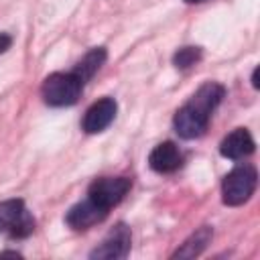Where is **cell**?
Listing matches in <instances>:
<instances>
[{"label":"cell","mask_w":260,"mask_h":260,"mask_svg":"<svg viewBox=\"0 0 260 260\" xmlns=\"http://www.w3.org/2000/svg\"><path fill=\"white\" fill-rule=\"evenodd\" d=\"M10 45H12V37H10V35L0 32V53L8 51V49H10Z\"/></svg>","instance_id":"5bb4252c"},{"label":"cell","mask_w":260,"mask_h":260,"mask_svg":"<svg viewBox=\"0 0 260 260\" xmlns=\"http://www.w3.org/2000/svg\"><path fill=\"white\" fill-rule=\"evenodd\" d=\"M130 230L124 223L114 225V230L104 238V242L91 250L89 258L91 260H118V258H126L130 252Z\"/></svg>","instance_id":"8992f818"},{"label":"cell","mask_w":260,"mask_h":260,"mask_svg":"<svg viewBox=\"0 0 260 260\" xmlns=\"http://www.w3.org/2000/svg\"><path fill=\"white\" fill-rule=\"evenodd\" d=\"M116 112H118V104L114 98H102L98 100L95 104H91L83 116V122H81V128L87 132V134H98V132H104L112 120L116 118Z\"/></svg>","instance_id":"52a82bcc"},{"label":"cell","mask_w":260,"mask_h":260,"mask_svg":"<svg viewBox=\"0 0 260 260\" xmlns=\"http://www.w3.org/2000/svg\"><path fill=\"white\" fill-rule=\"evenodd\" d=\"M219 152H221V156L232 158V160L250 156L254 152V138L246 128H236L221 140Z\"/></svg>","instance_id":"30bf717a"},{"label":"cell","mask_w":260,"mask_h":260,"mask_svg":"<svg viewBox=\"0 0 260 260\" xmlns=\"http://www.w3.org/2000/svg\"><path fill=\"white\" fill-rule=\"evenodd\" d=\"M106 57H108L106 49H104V47H95V49L87 51V53L81 57V61L75 65L73 73H75V75L85 83V81H87V79H91V77H93V73L104 65Z\"/></svg>","instance_id":"7c38bea8"},{"label":"cell","mask_w":260,"mask_h":260,"mask_svg":"<svg viewBox=\"0 0 260 260\" xmlns=\"http://www.w3.org/2000/svg\"><path fill=\"white\" fill-rule=\"evenodd\" d=\"M148 165L156 173H173L183 165V154L175 142H160L150 150Z\"/></svg>","instance_id":"9c48e42d"},{"label":"cell","mask_w":260,"mask_h":260,"mask_svg":"<svg viewBox=\"0 0 260 260\" xmlns=\"http://www.w3.org/2000/svg\"><path fill=\"white\" fill-rule=\"evenodd\" d=\"M106 215H108V209L100 207L95 201H91V199L87 197L85 201L73 205V207L67 211L65 221H67V225L73 228V230H87V228L100 223L102 219H106Z\"/></svg>","instance_id":"ba28073f"},{"label":"cell","mask_w":260,"mask_h":260,"mask_svg":"<svg viewBox=\"0 0 260 260\" xmlns=\"http://www.w3.org/2000/svg\"><path fill=\"white\" fill-rule=\"evenodd\" d=\"M258 183V175L256 169L252 165H238L236 169H232L221 183V199L225 205H242L246 203Z\"/></svg>","instance_id":"3957f363"},{"label":"cell","mask_w":260,"mask_h":260,"mask_svg":"<svg viewBox=\"0 0 260 260\" xmlns=\"http://www.w3.org/2000/svg\"><path fill=\"white\" fill-rule=\"evenodd\" d=\"M199 59H201V49L199 47H183L175 53L173 63H175L177 69H189L195 63H199Z\"/></svg>","instance_id":"4fadbf2b"},{"label":"cell","mask_w":260,"mask_h":260,"mask_svg":"<svg viewBox=\"0 0 260 260\" xmlns=\"http://www.w3.org/2000/svg\"><path fill=\"white\" fill-rule=\"evenodd\" d=\"M223 95H225L223 85H219L215 81L203 83L189 98V102L177 110V114L173 118L177 134L185 140H193V138L203 136L207 126H209V118H211L213 110L219 106Z\"/></svg>","instance_id":"6da1fadb"},{"label":"cell","mask_w":260,"mask_h":260,"mask_svg":"<svg viewBox=\"0 0 260 260\" xmlns=\"http://www.w3.org/2000/svg\"><path fill=\"white\" fill-rule=\"evenodd\" d=\"M211 238H213V230L209 225L199 228L195 234H191L181 244V248H177L173 252V258H195V256H199L207 248V244L211 242Z\"/></svg>","instance_id":"8fae6325"},{"label":"cell","mask_w":260,"mask_h":260,"mask_svg":"<svg viewBox=\"0 0 260 260\" xmlns=\"http://www.w3.org/2000/svg\"><path fill=\"white\" fill-rule=\"evenodd\" d=\"M35 230V219L20 199H8L0 203V234L10 238H26Z\"/></svg>","instance_id":"277c9868"},{"label":"cell","mask_w":260,"mask_h":260,"mask_svg":"<svg viewBox=\"0 0 260 260\" xmlns=\"http://www.w3.org/2000/svg\"><path fill=\"white\" fill-rule=\"evenodd\" d=\"M83 89V81L73 73H51L45 77L41 85V95L45 104L53 108H63V106H73Z\"/></svg>","instance_id":"7a4b0ae2"},{"label":"cell","mask_w":260,"mask_h":260,"mask_svg":"<svg viewBox=\"0 0 260 260\" xmlns=\"http://www.w3.org/2000/svg\"><path fill=\"white\" fill-rule=\"evenodd\" d=\"M252 85L258 89V67L254 69V73H252Z\"/></svg>","instance_id":"9a60e30c"},{"label":"cell","mask_w":260,"mask_h":260,"mask_svg":"<svg viewBox=\"0 0 260 260\" xmlns=\"http://www.w3.org/2000/svg\"><path fill=\"white\" fill-rule=\"evenodd\" d=\"M130 187H132V183L126 177H102L89 185L87 197L91 201H95L100 207L110 211L114 205H118L126 197Z\"/></svg>","instance_id":"5b68a950"},{"label":"cell","mask_w":260,"mask_h":260,"mask_svg":"<svg viewBox=\"0 0 260 260\" xmlns=\"http://www.w3.org/2000/svg\"><path fill=\"white\" fill-rule=\"evenodd\" d=\"M187 4H197V2H205V0H185Z\"/></svg>","instance_id":"2e32d148"}]
</instances>
